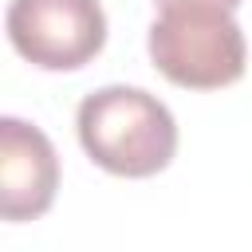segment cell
<instances>
[{
    "label": "cell",
    "mask_w": 252,
    "mask_h": 252,
    "mask_svg": "<svg viewBox=\"0 0 252 252\" xmlns=\"http://www.w3.org/2000/svg\"><path fill=\"white\" fill-rule=\"evenodd\" d=\"M154 67L185 91H220L244 75V32L228 8H169L150 24Z\"/></svg>",
    "instance_id": "7a4b0ae2"
},
{
    "label": "cell",
    "mask_w": 252,
    "mask_h": 252,
    "mask_svg": "<svg viewBox=\"0 0 252 252\" xmlns=\"http://www.w3.org/2000/svg\"><path fill=\"white\" fill-rule=\"evenodd\" d=\"M59 189V154L51 138L4 114L0 118V217L4 220H35L51 209Z\"/></svg>",
    "instance_id": "277c9868"
},
{
    "label": "cell",
    "mask_w": 252,
    "mask_h": 252,
    "mask_svg": "<svg viewBox=\"0 0 252 252\" xmlns=\"http://www.w3.org/2000/svg\"><path fill=\"white\" fill-rule=\"evenodd\" d=\"M12 47L43 71H79L106 43V16L98 0H12Z\"/></svg>",
    "instance_id": "3957f363"
},
{
    "label": "cell",
    "mask_w": 252,
    "mask_h": 252,
    "mask_svg": "<svg viewBox=\"0 0 252 252\" xmlns=\"http://www.w3.org/2000/svg\"><path fill=\"white\" fill-rule=\"evenodd\" d=\"M79 142L114 177H154L177 154V122L142 87H102L79 102Z\"/></svg>",
    "instance_id": "6da1fadb"
},
{
    "label": "cell",
    "mask_w": 252,
    "mask_h": 252,
    "mask_svg": "<svg viewBox=\"0 0 252 252\" xmlns=\"http://www.w3.org/2000/svg\"><path fill=\"white\" fill-rule=\"evenodd\" d=\"M161 12H169V8H228V12H236L240 8V0H154Z\"/></svg>",
    "instance_id": "5b68a950"
}]
</instances>
